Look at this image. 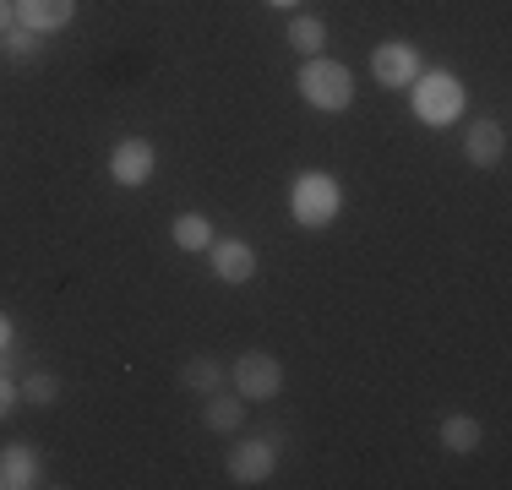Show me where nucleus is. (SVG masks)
Here are the masks:
<instances>
[{"label": "nucleus", "mask_w": 512, "mask_h": 490, "mask_svg": "<svg viewBox=\"0 0 512 490\" xmlns=\"http://www.w3.org/2000/svg\"><path fill=\"white\" fill-rule=\"evenodd\" d=\"M295 88H300V98H306L311 109H322V115H344V109L355 104V71H349L344 60L306 55Z\"/></svg>", "instance_id": "1"}, {"label": "nucleus", "mask_w": 512, "mask_h": 490, "mask_svg": "<svg viewBox=\"0 0 512 490\" xmlns=\"http://www.w3.org/2000/svg\"><path fill=\"white\" fill-rule=\"evenodd\" d=\"M338 207H344V191H338V180L322 175V169H306V175L295 180V191H289V213L306 229H327L338 218Z\"/></svg>", "instance_id": "2"}, {"label": "nucleus", "mask_w": 512, "mask_h": 490, "mask_svg": "<svg viewBox=\"0 0 512 490\" xmlns=\"http://www.w3.org/2000/svg\"><path fill=\"white\" fill-rule=\"evenodd\" d=\"M409 88H414V115H420L425 126H453L463 115V82L453 71H420Z\"/></svg>", "instance_id": "3"}, {"label": "nucleus", "mask_w": 512, "mask_h": 490, "mask_svg": "<svg viewBox=\"0 0 512 490\" xmlns=\"http://www.w3.org/2000/svg\"><path fill=\"white\" fill-rule=\"evenodd\" d=\"M235 392L240 398H278V387H284V365L273 360V354H262V349H251V354H240L235 360Z\"/></svg>", "instance_id": "4"}, {"label": "nucleus", "mask_w": 512, "mask_h": 490, "mask_svg": "<svg viewBox=\"0 0 512 490\" xmlns=\"http://www.w3.org/2000/svg\"><path fill=\"white\" fill-rule=\"evenodd\" d=\"M224 469H229L235 485H262V480H273L278 452H273V441H235L229 458H224Z\"/></svg>", "instance_id": "5"}, {"label": "nucleus", "mask_w": 512, "mask_h": 490, "mask_svg": "<svg viewBox=\"0 0 512 490\" xmlns=\"http://www.w3.org/2000/svg\"><path fill=\"white\" fill-rule=\"evenodd\" d=\"M109 180L115 186H126V191H137V186H148L153 180V142L148 137H126L109 153Z\"/></svg>", "instance_id": "6"}, {"label": "nucleus", "mask_w": 512, "mask_h": 490, "mask_svg": "<svg viewBox=\"0 0 512 490\" xmlns=\"http://www.w3.org/2000/svg\"><path fill=\"white\" fill-rule=\"evenodd\" d=\"M371 77L382 82V88H409V82L420 77V55H414V44H404V39L376 44V55H371Z\"/></svg>", "instance_id": "7"}, {"label": "nucleus", "mask_w": 512, "mask_h": 490, "mask_svg": "<svg viewBox=\"0 0 512 490\" xmlns=\"http://www.w3.org/2000/svg\"><path fill=\"white\" fill-rule=\"evenodd\" d=\"M11 11H17V28L28 33H60L77 17V0H11Z\"/></svg>", "instance_id": "8"}, {"label": "nucleus", "mask_w": 512, "mask_h": 490, "mask_svg": "<svg viewBox=\"0 0 512 490\" xmlns=\"http://www.w3.org/2000/svg\"><path fill=\"white\" fill-rule=\"evenodd\" d=\"M207 251H213L218 284H251V278H256V251L246 240H213Z\"/></svg>", "instance_id": "9"}, {"label": "nucleus", "mask_w": 512, "mask_h": 490, "mask_svg": "<svg viewBox=\"0 0 512 490\" xmlns=\"http://www.w3.org/2000/svg\"><path fill=\"white\" fill-rule=\"evenodd\" d=\"M463 158H469L474 169H496L507 158V131L496 126V120H474L469 137H463Z\"/></svg>", "instance_id": "10"}, {"label": "nucleus", "mask_w": 512, "mask_h": 490, "mask_svg": "<svg viewBox=\"0 0 512 490\" xmlns=\"http://www.w3.org/2000/svg\"><path fill=\"white\" fill-rule=\"evenodd\" d=\"M202 420H207V431H218V436L240 431V420H246V398H240V392H207Z\"/></svg>", "instance_id": "11"}, {"label": "nucleus", "mask_w": 512, "mask_h": 490, "mask_svg": "<svg viewBox=\"0 0 512 490\" xmlns=\"http://www.w3.org/2000/svg\"><path fill=\"white\" fill-rule=\"evenodd\" d=\"M436 436H442V447H447V452H480V441H485L480 420H469V414H447Z\"/></svg>", "instance_id": "12"}, {"label": "nucleus", "mask_w": 512, "mask_h": 490, "mask_svg": "<svg viewBox=\"0 0 512 490\" xmlns=\"http://www.w3.org/2000/svg\"><path fill=\"white\" fill-rule=\"evenodd\" d=\"M289 44H295L300 55H316V49L327 44V22H322V17H311V11L289 17Z\"/></svg>", "instance_id": "13"}, {"label": "nucleus", "mask_w": 512, "mask_h": 490, "mask_svg": "<svg viewBox=\"0 0 512 490\" xmlns=\"http://www.w3.org/2000/svg\"><path fill=\"white\" fill-rule=\"evenodd\" d=\"M0 480L17 485V490L39 480V463H33V452H28V447H6V452H0Z\"/></svg>", "instance_id": "14"}, {"label": "nucleus", "mask_w": 512, "mask_h": 490, "mask_svg": "<svg viewBox=\"0 0 512 490\" xmlns=\"http://www.w3.org/2000/svg\"><path fill=\"white\" fill-rule=\"evenodd\" d=\"M180 382H186L191 392H218V382H224V365L207 360V354H197V360L180 365Z\"/></svg>", "instance_id": "15"}, {"label": "nucleus", "mask_w": 512, "mask_h": 490, "mask_svg": "<svg viewBox=\"0 0 512 490\" xmlns=\"http://www.w3.org/2000/svg\"><path fill=\"white\" fill-rule=\"evenodd\" d=\"M175 245L180 251H207V245H213V224H207L202 213H180L175 218Z\"/></svg>", "instance_id": "16"}, {"label": "nucleus", "mask_w": 512, "mask_h": 490, "mask_svg": "<svg viewBox=\"0 0 512 490\" xmlns=\"http://www.w3.org/2000/svg\"><path fill=\"white\" fill-rule=\"evenodd\" d=\"M17 392H22L28 403H39V409H50V403L60 398V382H55L50 371H33V376H28V382H22Z\"/></svg>", "instance_id": "17"}, {"label": "nucleus", "mask_w": 512, "mask_h": 490, "mask_svg": "<svg viewBox=\"0 0 512 490\" xmlns=\"http://www.w3.org/2000/svg\"><path fill=\"white\" fill-rule=\"evenodd\" d=\"M0 49H6L11 60H28L33 49H39V33H28V28H6V33H0Z\"/></svg>", "instance_id": "18"}, {"label": "nucleus", "mask_w": 512, "mask_h": 490, "mask_svg": "<svg viewBox=\"0 0 512 490\" xmlns=\"http://www.w3.org/2000/svg\"><path fill=\"white\" fill-rule=\"evenodd\" d=\"M17 398H22V392H17V387H11V382H6V376H0V420H6V414H11V409H17Z\"/></svg>", "instance_id": "19"}, {"label": "nucleus", "mask_w": 512, "mask_h": 490, "mask_svg": "<svg viewBox=\"0 0 512 490\" xmlns=\"http://www.w3.org/2000/svg\"><path fill=\"white\" fill-rule=\"evenodd\" d=\"M11 22H17V11H11V0H0V33H6Z\"/></svg>", "instance_id": "20"}, {"label": "nucleus", "mask_w": 512, "mask_h": 490, "mask_svg": "<svg viewBox=\"0 0 512 490\" xmlns=\"http://www.w3.org/2000/svg\"><path fill=\"white\" fill-rule=\"evenodd\" d=\"M6 343H11V322L0 316V354H6Z\"/></svg>", "instance_id": "21"}, {"label": "nucleus", "mask_w": 512, "mask_h": 490, "mask_svg": "<svg viewBox=\"0 0 512 490\" xmlns=\"http://www.w3.org/2000/svg\"><path fill=\"white\" fill-rule=\"evenodd\" d=\"M267 6H300V0H267Z\"/></svg>", "instance_id": "22"}, {"label": "nucleus", "mask_w": 512, "mask_h": 490, "mask_svg": "<svg viewBox=\"0 0 512 490\" xmlns=\"http://www.w3.org/2000/svg\"><path fill=\"white\" fill-rule=\"evenodd\" d=\"M0 485H6V480H0Z\"/></svg>", "instance_id": "23"}]
</instances>
